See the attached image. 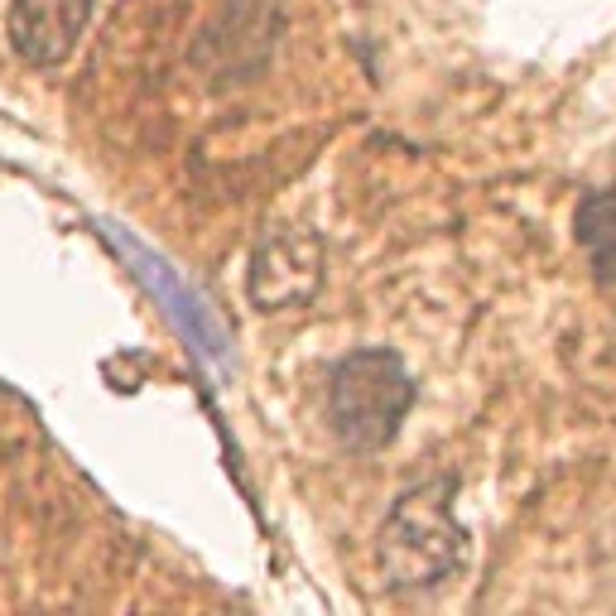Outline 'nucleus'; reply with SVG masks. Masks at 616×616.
<instances>
[{"mask_svg": "<svg viewBox=\"0 0 616 616\" xmlns=\"http://www.w3.org/2000/svg\"><path fill=\"white\" fill-rule=\"evenodd\" d=\"M573 232L583 242L587 260H593V275L602 284H616V188H602V193H587L578 203Z\"/></svg>", "mask_w": 616, "mask_h": 616, "instance_id": "obj_6", "label": "nucleus"}, {"mask_svg": "<svg viewBox=\"0 0 616 616\" xmlns=\"http://www.w3.org/2000/svg\"><path fill=\"white\" fill-rule=\"evenodd\" d=\"M111 242H116V246L125 250V260H131V266L141 270V280H145L149 289H155L159 299H165V304H169V313H173V318L183 323L188 333L198 337V343H208V351H217V347H222V337H217V328H212L208 309L198 304L193 294H188V289L179 284V275H173V270L165 266V260L155 256V250H145V246L135 242L131 232H121V226H111Z\"/></svg>", "mask_w": 616, "mask_h": 616, "instance_id": "obj_5", "label": "nucleus"}, {"mask_svg": "<svg viewBox=\"0 0 616 616\" xmlns=\"http://www.w3.org/2000/svg\"><path fill=\"white\" fill-rule=\"evenodd\" d=\"M410 400L414 385L395 351H351L347 361H337L328 381V424L351 452H376L395 438Z\"/></svg>", "mask_w": 616, "mask_h": 616, "instance_id": "obj_1", "label": "nucleus"}, {"mask_svg": "<svg viewBox=\"0 0 616 616\" xmlns=\"http://www.w3.org/2000/svg\"><path fill=\"white\" fill-rule=\"evenodd\" d=\"M462 559V530L448 506V482L400 496L381 535V569L391 587H429Z\"/></svg>", "mask_w": 616, "mask_h": 616, "instance_id": "obj_2", "label": "nucleus"}, {"mask_svg": "<svg viewBox=\"0 0 616 616\" xmlns=\"http://www.w3.org/2000/svg\"><path fill=\"white\" fill-rule=\"evenodd\" d=\"M92 0H10V48L30 68H58L87 30Z\"/></svg>", "mask_w": 616, "mask_h": 616, "instance_id": "obj_4", "label": "nucleus"}, {"mask_svg": "<svg viewBox=\"0 0 616 616\" xmlns=\"http://www.w3.org/2000/svg\"><path fill=\"white\" fill-rule=\"evenodd\" d=\"M323 280V246L313 232L294 226H275L260 236L256 256H250V299L256 309H289L304 304Z\"/></svg>", "mask_w": 616, "mask_h": 616, "instance_id": "obj_3", "label": "nucleus"}]
</instances>
